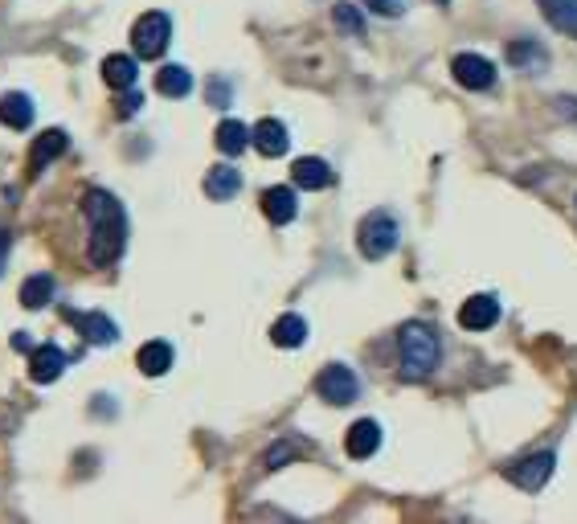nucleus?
<instances>
[{
    "label": "nucleus",
    "mask_w": 577,
    "mask_h": 524,
    "mask_svg": "<svg viewBox=\"0 0 577 524\" xmlns=\"http://www.w3.org/2000/svg\"><path fill=\"white\" fill-rule=\"evenodd\" d=\"M271 340L279 348H299L307 340V320L303 316H279L275 328H271Z\"/></svg>",
    "instance_id": "obj_25"
},
{
    "label": "nucleus",
    "mask_w": 577,
    "mask_h": 524,
    "mask_svg": "<svg viewBox=\"0 0 577 524\" xmlns=\"http://www.w3.org/2000/svg\"><path fill=\"white\" fill-rule=\"evenodd\" d=\"M397 344H402V377L406 381L430 377L442 361V344H438L434 328H426V324H406L397 332Z\"/></svg>",
    "instance_id": "obj_2"
},
{
    "label": "nucleus",
    "mask_w": 577,
    "mask_h": 524,
    "mask_svg": "<svg viewBox=\"0 0 577 524\" xmlns=\"http://www.w3.org/2000/svg\"><path fill=\"white\" fill-rule=\"evenodd\" d=\"M238 189H242V172H238V168H230V164L209 168V177H205V193H209V201H230Z\"/></svg>",
    "instance_id": "obj_17"
},
{
    "label": "nucleus",
    "mask_w": 577,
    "mask_h": 524,
    "mask_svg": "<svg viewBox=\"0 0 577 524\" xmlns=\"http://www.w3.org/2000/svg\"><path fill=\"white\" fill-rule=\"evenodd\" d=\"M377 447H381V426H377L373 418H361V422L348 426L344 451H348L352 459H369V455H377Z\"/></svg>",
    "instance_id": "obj_11"
},
{
    "label": "nucleus",
    "mask_w": 577,
    "mask_h": 524,
    "mask_svg": "<svg viewBox=\"0 0 577 524\" xmlns=\"http://www.w3.org/2000/svg\"><path fill=\"white\" fill-rule=\"evenodd\" d=\"M316 393L328 406H348V402H357L361 381L348 365H324V373L316 377Z\"/></svg>",
    "instance_id": "obj_5"
},
{
    "label": "nucleus",
    "mask_w": 577,
    "mask_h": 524,
    "mask_svg": "<svg viewBox=\"0 0 577 524\" xmlns=\"http://www.w3.org/2000/svg\"><path fill=\"white\" fill-rule=\"evenodd\" d=\"M287 455H291V447H287V443H279L271 455H266V467H283V459H287Z\"/></svg>",
    "instance_id": "obj_30"
},
{
    "label": "nucleus",
    "mask_w": 577,
    "mask_h": 524,
    "mask_svg": "<svg viewBox=\"0 0 577 524\" xmlns=\"http://www.w3.org/2000/svg\"><path fill=\"white\" fill-rule=\"evenodd\" d=\"M0 123L13 127V131H29L33 127V103H29V95L13 91V95L0 99Z\"/></svg>",
    "instance_id": "obj_20"
},
{
    "label": "nucleus",
    "mask_w": 577,
    "mask_h": 524,
    "mask_svg": "<svg viewBox=\"0 0 577 524\" xmlns=\"http://www.w3.org/2000/svg\"><path fill=\"white\" fill-rule=\"evenodd\" d=\"M262 213L271 217L275 226H287V222H295V213H299L295 189H291V185H275V189H266V193H262Z\"/></svg>",
    "instance_id": "obj_15"
},
{
    "label": "nucleus",
    "mask_w": 577,
    "mask_h": 524,
    "mask_svg": "<svg viewBox=\"0 0 577 524\" xmlns=\"http://www.w3.org/2000/svg\"><path fill=\"white\" fill-rule=\"evenodd\" d=\"M451 70H455V82H463L467 91H492L496 86V66L479 54H455Z\"/></svg>",
    "instance_id": "obj_7"
},
{
    "label": "nucleus",
    "mask_w": 577,
    "mask_h": 524,
    "mask_svg": "<svg viewBox=\"0 0 577 524\" xmlns=\"http://www.w3.org/2000/svg\"><path fill=\"white\" fill-rule=\"evenodd\" d=\"M136 365H140V373L144 377H164L168 369H172V344H164V340H148L140 353H136Z\"/></svg>",
    "instance_id": "obj_18"
},
{
    "label": "nucleus",
    "mask_w": 577,
    "mask_h": 524,
    "mask_svg": "<svg viewBox=\"0 0 577 524\" xmlns=\"http://www.w3.org/2000/svg\"><path fill=\"white\" fill-rule=\"evenodd\" d=\"M66 373V353L58 344H37L33 353H29V377L37 381V385H50V381H58Z\"/></svg>",
    "instance_id": "obj_9"
},
{
    "label": "nucleus",
    "mask_w": 577,
    "mask_h": 524,
    "mask_svg": "<svg viewBox=\"0 0 577 524\" xmlns=\"http://www.w3.org/2000/svg\"><path fill=\"white\" fill-rule=\"evenodd\" d=\"M172 37V21L164 13H144L131 29V46H136V58H160L168 50Z\"/></svg>",
    "instance_id": "obj_4"
},
{
    "label": "nucleus",
    "mask_w": 577,
    "mask_h": 524,
    "mask_svg": "<svg viewBox=\"0 0 577 524\" xmlns=\"http://www.w3.org/2000/svg\"><path fill=\"white\" fill-rule=\"evenodd\" d=\"M365 5H369L373 13H381V17H402L410 0H365Z\"/></svg>",
    "instance_id": "obj_27"
},
{
    "label": "nucleus",
    "mask_w": 577,
    "mask_h": 524,
    "mask_svg": "<svg viewBox=\"0 0 577 524\" xmlns=\"http://www.w3.org/2000/svg\"><path fill=\"white\" fill-rule=\"evenodd\" d=\"M438 5H447V0H438Z\"/></svg>",
    "instance_id": "obj_32"
},
{
    "label": "nucleus",
    "mask_w": 577,
    "mask_h": 524,
    "mask_svg": "<svg viewBox=\"0 0 577 524\" xmlns=\"http://www.w3.org/2000/svg\"><path fill=\"white\" fill-rule=\"evenodd\" d=\"M291 181H295L299 189H328V185L336 181V172H332L328 160H320V156H303V160L291 164Z\"/></svg>",
    "instance_id": "obj_12"
},
{
    "label": "nucleus",
    "mask_w": 577,
    "mask_h": 524,
    "mask_svg": "<svg viewBox=\"0 0 577 524\" xmlns=\"http://www.w3.org/2000/svg\"><path fill=\"white\" fill-rule=\"evenodd\" d=\"M508 62L520 66V70H528V74H541L549 66V54L532 37H524V41H512V46H508Z\"/></svg>",
    "instance_id": "obj_19"
},
{
    "label": "nucleus",
    "mask_w": 577,
    "mask_h": 524,
    "mask_svg": "<svg viewBox=\"0 0 577 524\" xmlns=\"http://www.w3.org/2000/svg\"><path fill=\"white\" fill-rule=\"evenodd\" d=\"M397 242H402V234H397V217L385 213V209H373L357 226V246H361L365 258H389L397 250Z\"/></svg>",
    "instance_id": "obj_3"
},
{
    "label": "nucleus",
    "mask_w": 577,
    "mask_h": 524,
    "mask_svg": "<svg viewBox=\"0 0 577 524\" xmlns=\"http://www.w3.org/2000/svg\"><path fill=\"white\" fill-rule=\"evenodd\" d=\"M70 324H74L86 340H91V344H115V340H119L115 320L103 316V312H70Z\"/></svg>",
    "instance_id": "obj_14"
},
{
    "label": "nucleus",
    "mask_w": 577,
    "mask_h": 524,
    "mask_svg": "<svg viewBox=\"0 0 577 524\" xmlns=\"http://www.w3.org/2000/svg\"><path fill=\"white\" fill-rule=\"evenodd\" d=\"M156 91L168 99H185L193 91V74L185 66H164V70H156Z\"/></svg>",
    "instance_id": "obj_22"
},
{
    "label": "nucleus",
    "mask_w": 577,
    "mask_h": 524,
    "mask_svg": "<svg viewBox=\"0 0 577 524\" xmlns=\"http://www.w3.org/2000/svg\"><path fill=\"white\" fill-rule=\"evenodd\" d=\"M5 258H9V234L0 230V271H5Z\"/></svg>",
    "instance_id": "obj_31"
},
{
    "label": "nucleus",
    "mask_w": 577,
    "mask_h": 524,
    "mask_svg": "<svg viewBox=\"0 0 577 524\" xmlns=\"http://www.w3.org/2000/svg\"><path fill=\"white\" fill-rule=\"evenodd\" d=\"M140 103H144V99H140L136 91H127V95L119 99V115H123V119H127V115H136V111H140Z\"/></svg>",
    "instance_id": "obj_29"
},
{
    "label": "nucleus",
    "mask_w": 577,
    "mask_h": 524,
    "mask_svg": "<svg viewBox=\"0 0 577 524\" xmlns=\"http://www.w3.org/2000/svg\"><path fill=\"white\" fill-rule=\"evenodd\" d=\"M136 78H140L136 58H127V54H111V58L103 62V82L111 86V91H131V86H136Z\"/></svg>",
    "instance_id": "obj_16"
},
{
    "label": "nucleus",
    "mask_w": 577,
    "mask_h": 524,
    "mask_svg": "<svg viewBox=\"0 0 577 524\" xmlns=\"http://www.w3.org/2000/svg\"><path fill=\"white\" fill-rule=\"evenodd\" d=\"M82 217H86V226H91V246H86V254H91L95 267H111V262L123 254V246H127V213H123V205L107 189H86Z\"/></svg>",
    "instance_id": "obj_1"
},
{
    "label": "nucleus",
    "mask_w": 577,
    "mask_h": 524,
    "mask_svg": "<svg viewBox=\"0 0 577 524\" xmlns=\"http://www.w3.org/2000/svg\"><path fill=\"white\" fill-rule=\"evenodd\" d=\"M332 21H336L348 37H365V17H361L357 5H348V0H336V5H332Z\"/></svg>",
    "instance_id": "obj_26"
},
{
    "label": "nucleus",
    "mask_w": 577,
    "mask_h": 524,
    "mask_svg": "<svg viewBox=\"0 0 577 524\" xmlns=\"http://www.w3.org/2000/svg\"><path fill=\"white\" fill-rule=\"evenodd\" d=\"M250 144V127L238 123V119H226L217 127V152H226V156H242Z\"/></svg>",
    "instance_id": "obj_23"
},
{
    "label": "nucleus",
    "mask_w": 577,
    "mask_h": 524,
    "mask_svg": "<svg viewBox=\"0 0 577 524\" xmlns=\"http://www.w3.org/2000/svg\"><path fill=\"white\" fill-rule=\"evenodd\" d=\"M50 299H54V279H50V275H29V279L21 283V303H25L29 312L46 308Z\"/></svg>",
    "instance_id": "obj_24"
},
{
    "label": "nucleus",
    "mask_w": 577,
    "mask_h": 524,
    "mask_svg": "<svg viewBox=\"0 0 577 524\" xmlns=\"http://www.w3.org/2000/svg\"><path fill=\"white\" fill-rule=\"evenodd\" d=\"M553 467H557L553 451H541V455H528L524 463L508 467L504 475H508V484H516L520 492H541V488L549 484V475H553Z\"/></svg>",
    "instance_id": "obj_6"
},
{
    "label": "nucleus",
    "mask_w": 577,
    "mask_h": 524,
    "mask_svg": "<svg viewBox=\"0 0 577 524\" xmlns=\"http://www.w3.org/2000/svg\"><path fill=\"white\" fill-rule=\"evenodd\" d=\"M250 144L262 152V156H283L291 148V136H287V127L279 119H258L250 127Z\"/></svg>",
    "instance_id": "obj_10"
},
{
    "label": "nucleus",
    "mask_w": 577,
    "mask_h": 524,
    "mask_svg": "<svg viewBox=\"0 0 577 524\" xmlns=\"http://www.w3.org/2000/svg\"><path fill=\"white\" fill-rule=\"evenodd\" d=\"M66 144H70V140H66V131H62V127H50L46 136H37L33 148H29V177H37V172L46 168L50 160H58V156L66 152Z\"/></svg>",
    "instance_id": "obj_13"
},
{
    "label": "nucleus",
    "mask_w": 577,
    "mask_h": 524,
    "mask_svg": "<svg viewBox=\"0 0 577 524\" xmlns=\"http://www.w3.org/2000/svg\"><path fill=\"white\" fill-rule=\"evenodd\" d=\"M209 103H213V107H230V82L213 78V82H209Z\"/></svg>",
    "instance_id": "obj_28"
},
{
    "label": "nucleus",
    "mask_w": 577,
    "mask_h": 524,
    "mask_svg": "<svg viewBox=\"0 0 577 524\" xmlns=\"http://www.w3.org/2000/svg\"><path fill=\"white\" fill-rule=\"evenodd\" d=\"M537 5L553 29H561L565 37L577 41V0H537Z\"/></svg>",
    "instance_id": "obj_21"
},
{
    "label": "nucleus",
    "mask_w": 577,
    "mask_h": 524,
    "mask_svg": "<svg viewBox=\"0 0 577 524\" xmlns=\"http://www.w3.org/2000/svg\"><path fill=\"white\" fill-rule=\"evenodd\" d=\"M500 320V299L496 295H471V299H463V308H459V324L467 328V332H487Z\"/></svg>",
    "instance_id": "obj_8"
}]
</instances>
